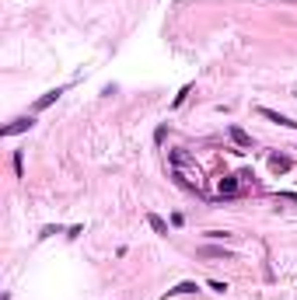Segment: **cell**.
<instances>
[{"label":"cell","instance_id":"5b68a950","mask_svg":"<svg viewBox=\"0 0 297 300\" xmlns=\"http://www.w3.org/2000/svg\"><path fill=\"white\" fill-rule=\"evenodd\" d=\"M217 189H221V196H234V192H238V178H234V175H224Z\"/></svg>","mask_w":297,"mask_h":300},{"label":"cell","instance_id":"30bf717a","mask_svg":"<svg viewBox=\"0 0 297 300\" xmlns=\"http://www.w3.org/2000/svg\"><path fill=\"white\" fill-rule=\"evenodd\" d=\"M192 157L189 154H182V150H171V164H189Z\"/></svg>","mask_w":297,"mask_h":300},{"label":"cell","instance_id":"52a82bcc","mask_svg":"<svg viewBox=\"0 0 297 300\" xmlns=\"http://www.w3.org/2000/svg\"><path fill=\"white\" fill-rule=\"evenodd\" d=\"M196 290H200L196 283H178V286H171V290L164 293V300H168V297H182V293H196Z\"/></svg>","mask_w":297,"mask_h":300},{"label":"cell","instance_id":"8992f818","mask_svg":"<svg viewBox=\"0 0 297 300\" xmlns=\"http://www.w3.org/2000/svg\"><path fill=\"white\" fill-rule=\"evenodd\" d=\"M269 168H273V171H290V157H283V154H269Z\"/></svg>","mask_w":297,"mask_h":300},{"label":"cell","instance_id":"8fae6325","mask_svg":"<svg viewBox=\"0 0 297 300\" xmlns=\"http://www.w3.org/2000/svg\"><path fill=\"white\" fill-rule=\"evenodd\" d=\"M185 94H189V84H185V87H182V91H178V94H175V101H171V105H175V108H178V105H182V101H185Z\"/></svg>","mask_w":297,"mask_h":300},{"label":"cell","instance_id":"5bb4252c","mask_svg":"<svg viewBox=\"0 0 297 300\" xmlns=\"http://www.w3.org/2000/svg\"><path fill=\"white\" fill-rule=\"evenodd\" d=\"M280 4H297V0H280Z\"/></svg>","mask_w":297,"mask_h":300},{"label":"cell","instance_id":"277c9868","mask_svg":"<svg viewBox=\"0 0 297 300\" xmlns=\"http://www.w3.org/2000/svg\"><path fill=\"white\" fill-rule=\"evenodd\" d=\"M60 94H63V87H53V91H46V94H42V98L35 101V112H42V108H49V105H53V101H56Z\"/></svg>","mask_w":297,"mask_h":300},{"label":"cell","instance_id":"7c38bea8","mask_svg":"<svg viewBox=\"0 0 297 300\" xmlns=\"http://www.w3.org/2000/svg\"><path fill=\"white\" fill-rule=\"evenodd\" d=\"M207 237H210V241H224V237H227V230H210Z\"/></svg>","mask_w":297,"mask_h":300},{"label":"cell","instance_id":"7a4b0ae2","mask_svg":"<svg viewBox=\"0 0 297 300\" xmlns=\"http://www.w3.org/2000/svg\"><path fill=\"white\" fill-rule=\"evenodd\" d=\"M227 136H231V143L238 150H252V136H248L241 126H227Z\"/></svg>","mask_w":297,"mask_h":300},{"label":"cell","instance_id":"ba28073f","mask_svg":"<svg viewBox=\"0 0 297 300\" xmlns=\"http://www.w3.org/2000/svg\"><path fill=\"white\" fill-rule=\"evenodd\" d=\"M147 224H150V230H154V234H168V224H164L157 213H147Z\"/></svg>","mask_w":297,"mask_h":300},{"label":"cell","instance_id":"4fadbf2b","mask_svg":"<svg viewBox=\"0 0 297 300\" xmlns=\"http://www.w3.org/2000/svg\"><path fill=\"white\" fill-rule=\"evenodd\" d=\"M210 290H217V293H224V290H227V283H221V279H210Z\"/></svg>","mask_w":297,"mask_h":300},{"label":"cell","instance_id":"9c48e42d","mask_svg":"<svg viewBox=\"0 0 297 300\" xmlns=\"http://www.w3.org/2000/svg\"><path fill=\"white\" fill-rule=\"evenodd\" d=\"M203 255H207V258H231L227 248H203Z\"/></svg>","mask_w":297,"mask_h":300},{"label":"cell","instance_id":"6da1fadb","mask_svg":"<svg viewBox=\"0 0 297 300\" xmlns=\"http://www.w3.org/2000/svg\"><path fill=\"white\" fill-rule=\"evenodd\" d=\"M35 126V119L32 115H21V119H14V122H7L4 129H0V136H18V133H28Z\"/></svg>","mask_w":297,"mask_h":300},{"label":"cell","instance_id":"3957f363","mask_svg":"<svg viewBox=\"0 0 297 300\" xmlns=\"http://www.w3.org/2000/svg\"><path fill=\"white\" fill-rule=\"evenodd\" d=\"M259 115H262V119H269V122H276V126L297 129V122H294V119H287V115H280V112H273V108H259Z\"/></svg>","mask_w":297,"mask_h":300}]
</instances>
